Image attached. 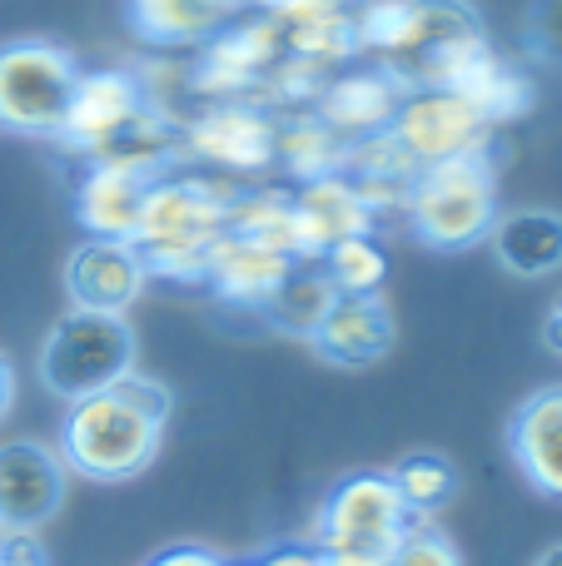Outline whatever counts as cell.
Masks as SVG:
<instances>
[{
  "label": "cell",
  "instance_id": "14",
  "mask_svg": "<svg viewBox=\"0 0 562 566\" xmlns=\"http://www.w3.org/2000/svg\"><path fill=\"white\" fill-rule=\"evenodd\" d=\"M408 85L394 75L388 65H364V70H339L314 99V115L334 129L344 145L354 139H368V135H384L394 125L398 105H404Z\"/></svg>",
  "mask_w": 562,
  "mask_h": 566
},
{
  "label": "cell",
  "instance_id": "6",
  "mask_svg": "<svg viewBox=\"0 0 562 566\" xmlns=\"http://www.w3.org/2000/svg\"><path fill=\"white\" fill-rule=\"evenodd\" d=\"M80 55L60 40H0V129L15 139H60Z\"/></svg>",
  "mask_w": 562,
  "mask_h": 566
},
{
  "label": "cell",
  "instance_id": "34",
  "mask_svg": "<svg viewBox=\"0 0 562 566\" xmlns=\"http://www.w3.org/2000/svg\"><path fill=\"white\" fill-rule=\"evenodd\" d=\"M219 566H254V562H219Z\"/></svg>",
  "mask_w": 562,
  "mask_h": 566
},
{
  "label": "cell",
  "instance_id": "7",
  "mask_svg": "<svg viewBox=\"0 0 562 566\" xmlns=\"http://www.w3.org/2000/svg\"><path fill=\"white\" fill-rule=\"evenodd\" d=\"M284 65V45H279V30L269 15H239L235 25H225L215 40L205 45L195 65V80L189 85L209 99H254L264 105L269 80Z\"/></svg>",
  "mask_w": 562,
  "mask_h": 566
},
{
  "label": "cell",
  "instance_id": "31",
  "mask_svg": "<svg viewBox=\"0 0 562 566\" xmlns=\"http://www.w3.org/2000/svg\"><path fill=\"white\" fill-rule=\"evenodd\" d=\"M543 343H548V353L562 358V293L553 298V308H548V318H543Z\"/></svg>",
  "mask_w": 562,
  "mask_h": 566
},
{
  "label": "cell",
  "instance_id": "5",
  "mask_svg": "<svg viewBox=\"0 0 562 566\" xmlns=\"http://www.w3.org/2000/svg\"><path fill=\"white\" fill-rule=\"evenodd\" d=\"M135 353H139V343L125 313L70 308L50 323L45 343H40L35 373L45 382V392H55L60 402H75L85 392L119 382L129 368H139Z\"/></svg>",
  "mask_w": 562,
  "mask_h": 566
},
{
  "label": "cell",
  "instance_id": "28",
  "mask_svg": "<svg viewBox=\"0 0 562 566\" xmlns=\"http://www.w3.org/2000/svg\"><path fill=\"white\" fill-rule=\"evenodd\" d=\"M225 557L219 552H209V547H199V542H179V547H165V552H155L145 566H219Z\"/></svg>",
  "mask_w": 562,
  "mask_h": 566
},
{
  "label": "cell",
  "instance_id": "16",
  "mask_svg": "<svg viewBox=\"0 0 562 566\" xmlns=\"http://www.w3.org/2000/svg\"><path fill=\"white\" fill-rule=\"evenodd\" d=\"M508 458L538 497L562 502V382L528 392L508 418Z\"/></svg>",
  "mask_w": 562,
  "mask_h": 566
},
{
  "label": "cell",
  "instance_id": "30",
  "mask_svg": "<svg viewBox=\"0 0 562 566\" xmlns=\"http://www.w3.org/2000/svg\"><path fill=\"white\" fill-rule=\"evenodd\" d=\"M15 392H20V378H15V363L0 353V422L10 418V408H15Z\"/></svg>",
  "mask_w": 562,
  "mask_h": 566
},
{
  "label": "cell",
  "instance_id": "29",
  "mask_svg": "<svg viewBox=\"0 0 562 566\" xmlns=\"http://www.w3.org/2000/svg\"><path fill=\"white\" fill-rule=\"evenodd\" d=\"M254 566H324L314 542H289V547H269L264 557H254Z\"/></svg>",
  "mask_w": 562,
  "mask_h": 566
},
{
  "label": "cell",
  "instance_id": "26",
  "mask_svg": "<svg viewBox=\"0 0 562 566\" xmlns=\"http://www.w3.org/2000/svg\"><path fill=\"white\" fill-rule=\"evenodd\" d=\"M523 50L538 65L562 70V0H533L523 10Z\"/></svg>",
  "mask_w": 562,
  "mask_h": 566
},
{
  "label": "cell",
  "instance_id": "13",
  "mask_svg": "<svg viewBox=\"0 0 562 566\" xmlns=\"http://www.w3.org/2000/svg\"><path fill=\"white\" fill-rule=\"evenodd\" d=\"M378 214L368 209V199L354 189V179L339 175L309 179L294 189V244H299V264H319L334 244L344 239H364L374 234Z\"/></svg>",
  "mask_w": 562,
  "mask_h": 566
},
{
  "label": "cell",
  "instance_id": "2",
  "mask_svg": "<svg viewBox=\"0 0 562 566\" xmlns=\"http://www.w3.org/2000/svg\"><path fill=\"white\" fill-rule=\"evenodd\" d=\"M229 199H235V189L225 179L159 175L149 185L145 214L135 229V244L145 254L149 274L169 283H205L209 249L229 229Z\"/></svg>",
  "mask_w": 562,
  "mask_h": 566
},
{
  "label": "cell",
  "instance_id": "1",
  "mask_svg": "<svg viewBox=\"0 0 562 566\" xmlns=\"http://www.w3.org/2000/svg\"><path fill=\"white\" fill-rule=\"evenodd\" d=\"M175 412V392L159 378L129 368L119 382L65 402L55 432V452L65 458L70 478L85 482H135L155 468L165 448V428Z\"/></svg>",
  "mask_w": 562,
  "mask_h": 566
},
{
  "label": "cell",
  "instance_id": "33",
  "mask_svg": "<svg viewBox=\"0 0 562 566\" xmlns=\"http://www.w3.org/2000/svg\"><path fill=\"white\" fill-rule=\"evenodd\" d=\"M0 566H45V562H15V557H0Z\"/></svg>",
  "mask_w": 562,
  "mask_h": 566
},
{
  "label": "cell",
  "instance_id": "19",
  "mask_svg": "<svg viewBox=\"0 0 562 566\" xmlns=\"http://www.w3.org/2000/svg\"><path fill=\"white\" fill-rule=\"evenodd\" d=\"M299 259H289L284 249H269L259 239L244 234H225L215 249H209L205 264V283L219 293L225 303H239V308H259L269 293L284 283V274Z\"/></svg>",
  "mask_w": 562,
  "mask_h": 566
},
{
  "label": "cell",
  "instance_id": "3",
  "mask_svg": "<svg viewBox=\"0 0 562 566\" xmlns=\"http://www.w3.org/2000/svg\"><path fill=\"white\" fill-rule=\"evenodd\" d=\"M414 239L434 254H464L478 249L498 224V169L493 155H464L444 165L418 169L414 189L404 195V209Z\"/></svg>",
  "mask_w": 562,
  "mask_h": 566
},
{
  "label": "cell",
  "instance_id": "22",
  "mask_svg": "<svg viewBox=\"0 0 562 566\" xmlns=\"http://www.w3.org/2000/svg\"><path fill=\"white\" fill-rule=\"evenodd\" d=\"M348 145L314 115V109H299V115H279V145H274V165H284L289 179L309 185V179H324L344 169Z\"/></svg>",
  "mask_w": 562,
  "mask_h": 566
},
{
  "label": "cell",
  "instance_id": "21",
  "mask_svg": "<svg viewBox=\"0 0 562 566\" xmlns=\"http://www.w3.org/2000/svg\"><path fill=\"white\" fill-rule=\"evenodd\" d=\"M334 298H339V289L329 283L324 269H319V264H294L284 274V283H279V289L259 303V313H264V323L274 333H284V338L314 343V333L324 328Z\"/></svg>",
  "mask_w": 562,
  "mask_h": 566
},
{
  "label": "cell",
  "instance_id": "17",
  "mask_svg": "<svg viewBox=\"0 0 562 566\" xmlns=\"http://www.w3.org/2000/svg\"><path fill=\"white\" fill-rule=\"evenodd\" d=\"M159 175L115 159H90L75 185V219L90 239H135L139 214H145L149 185Z\"/></svg>",
  "mask_w": 562,
  "mask_h": 566
},
{
  "label": "cell",
  "instance_id": "11",
  "mask_svg": "<svg viewBox=\"0 0 562 566\" xmlns=\"http://www.w3.org/2000/svg\"><path fill=\"white\" fill-rule=\"evenodd\" d=\"M70 497V468L55 442L6 438L0 442V527L40 532L60 517Z\"/></svg>",
  "mask_w": 562,
  "mask_h": 566
},
{
  "label": "cell",
  "instance_id": "12",
  "mask_svg": "<svg viewBox=\"0 0 562 566\" xmlns=\"http://www.w3.org/2000/svg\"><path fill=\"white\" fill-rule=\"evenodd\" d=\"M149 264L135 239H80L65 254V298L85 313H129L149 289Z\"/></svg>",
  "mask_w": 562,
  "mask_h": 566
},
{
  "label": "cell",
  "instance_id": "35",
  "mask_svg": "<svg viewBox=\"0 0 562 566\" xmlns=\"http://www.w3.org/2000/svg\"><path fill=\"white\" fill-rule=\"evenodd\" d=\"M339 6H358V0H339Z\"/></svg>",
  "mask_w": 562,
  "mask_h": 566
},
{
  "label": "cell",
  "instance_id": "8",
  "mask_svg": "<svg viewBox=\"0 0 562 566\" xmlns=\"http://www.w3.org/2000/svg\"><path fill=\"white\" fill-rule=\"evenodd\" d=\"M279 115L254 99H209L189 125H179V155L205 159L229 175H259L274 165Z\"/></svg>",
  "mask_w": 562,
  "mask_h": 566
},
{
  "label": "cell",
  "instance_id": "32",
  "mask_svg": "<svg viewBox=\"0 0 562 566\" xmlns=\"http://www.w3.org/2000/svg\"><path fill=\"white\" fill-rule=\"evenodd\" d=\"M533 566H562V542H553V547H543V552H538Z\"/></svg>",
  "mask_w": 562,
  "mask_h": 566
},
{
  "label": "cell",
  "instance_id": "15",
  "mask_svg": "<svg viewBox=\"0 0 562 566\" xmlns=\"http://www.w3.org/2000/svg\"><path fill=\"white\" fill-rule=\"evenodd\" d=\"M394 338L398 323L384 293H339L309 348L334 368H374V363L388 358Z\"/></svg>",
  "mask_w": 562,
  "mask_h": 566
},
{
  "label": "cell",
  "instance_id": "4",
  "mask_svg": "<svg viewBox=\"0 0 562 566\" xmlns=\"http://www.w3.org/2000/svg\"><path fill=\"white\" fill-rule=\"evenodd\" d=\"M418 517L404 507L388 472H348L329 488L314 517V547L324 566H388Z\"/></svg>",
  "mask_w": 562,
  "mask_h": 566
},
{
  "label": "cell",
  "instance_id": "25",
  "mask_svg": "<svg viewBox=\"0 0 562 566\" xmlns=\"http://www.w3.org/2000/svg\"><path fill=\"white\" fill-rule=\"evenodd\" d=\"M319 269H324L339 293H384V283H388V254L374 234L334 244L319 259Z\"/></svg>",
  "mask_w": 562,
  "mask_h": 566
},
{
  "label": "cell",
  "instance_id": "10",
  "mask_svg": "<svg viewBox=\"0 0 562 566\" xmlns=\"http://www.w3.org/2000/svg\"><path fill=\"white\" fill-rule=\"evenodd\" d=\"M149 105H155L149 85L135 70H125V65L80 70L75 95H70V109H65V125H60V145L95 159V155H105L115 139H125Z\"/></svg>",
  "mask_w": 562,
  "mask_h": 566
},
{
  "label": "cell",
  "instance_id": "24",
  "mask_svg": "<svg viewBox=\"0 0 562 566\" xmlns=\"http://www.w3.org/2000/svg\"><path fill=\"white\" fill-rule=\"evenodd\" d=\"M388 478H394L398 497H404V507L414 512L418 522H434L438 512L458 497V468L444 452H428V448L408 452V458H398L394 468H388Z\"/></svg>",
  "mask_w": 562,
  "mask_h": 566
},
{
  "label": "cell",
  "instance_id": "23",
  "mask_svg": "<svg viewBox=\"0 0 562 566\" xmlns=\"http://www.w3.org/2000/svg\"><path fill=\"white\" fill-rule=\"evenodd\" d=\"M458 95L468 99V105L478 109V115L488 119V125H508V119H523L528 109H533V80L523 75V70H513L503 55H488L478 60L473 70H468L464 80H458Z\"/></svg>",
  "mask_w": 562,
  "mask_h": 566
},
{
  "label": "cell",
  "instance_id": "18",
  "mask_svg": "<svg viewBox=\"0 0 562 566\" xmlns=\"http://www.w3.org/2000/svg\"><path fill=\"white\" fill-rule=\"evenodd\" d=\"M249 0H125V20L145 45L205 50L225 25H235Z\"/></svg>",
  "mask_w": 562,
  "mask_h": 566
},
{
  "label": "cell",
  "instance_id": "20",
  "mask_svg": "<svg viewBox=\"0 0 562 566\" xmlns=\"http://www.w3.org/2000/svg\"><path fill=\"white\" fill-rule=\"evenodd\" d=\"M493 259L518 279H548L562 269V214L558 209H508L498 214Z\"/></svg>",
  "mask_w": 562,
  "mask_h": 566
},
{
  "label": "cell",
  "instance_id": "9",
  "mask_svg": "<svg viewBox=\"0 0 562 566\" xmlns=\"http://www.w3.org/2000/svg\"><path fill=\"white\" fill-rule=\"evenodd\" d=\"M388 135L414 155L418 169L464 155H488V145H493V125L458 90H408Z\"/></svg>",
  "mask_w": 562,
  "mask_h": 566
},
{
  "label": "cell",
  "instance_id": "27",
  "mask_svg": "<svg viewBox=\"0 0 562 566\" xmlns=\"http://www.w3.org/2000/svg\"><path fill=\"white\" fill-rule=\"evenodd\" d=\"M388 566H468V562L448 532H438L434 522H418V527L404 537V547L388 557Z\"/></svg>",
  "mask_w": 562,
  "mask_h": 566
}]
</instances>
